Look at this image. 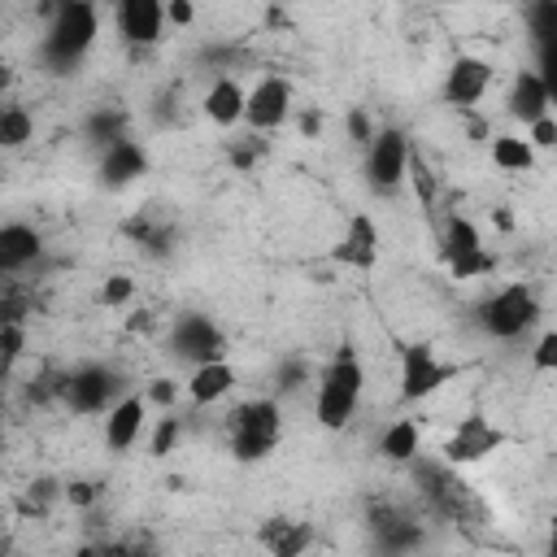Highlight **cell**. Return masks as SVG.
Wrapping results in <instances>:
<instances>
[{"instance_id": "obj_1", "label": "cell", "mask_w": 557, "mask_h": 557, "mask_svg": "<svg viewBox=\"0 0 557 557\" xmlns=\"http://www.w3.org/2000/svg\"><path fill=\"white\" fill-rule=\"evenodd\" d=\"M361 392H366V370L357 361L352 348H339L331 357V366L318 374V396H313V418L326 426V431H344L361 405Z\"/></svg>"}, {"instance_id": "obj_2", "label": "cell", "mask_w": 557, "mask_h": 557, "mask_svg": "<svg viewBox=\"0 0 557 557\" xmlns=\"http://www.w3.org/2000/svg\"><path fill=\"white\" fill-rule=\"evenodd\" d=\"M413 483L422 487V500H426L444 522L470 527V522L483 518V505H479L474 492L453 474V461H422V457H413Z\"/></svg>"}, {"instance_id": "obj_3", "label": "cell", "mask_w": 557, "mask_h": 557, "mask_svg": "<svg viewBox=\"0 0 557 557\" xmlns=\"http://www.w3.org/2000/svg\"><path fill=\"white\" fill-rule=\"evenodd\" d=\"M96 30H100V22H96L91 0H61V9L48 22V35H44V61L52 70H70L96 44Z\"/></svg>"}, {"instance_id": "obj_4", "label": "cell", "mask_w": 557, "mask_h": 557, "mask_svg": "<svg viewBox=\"0 0 557 557\" xmlns=\"http://www.w3.org/2000/svg\"><path fill=\"white\" fill-rule=\"evenodd\" d=\"M226 431L235 461H265L283 440V413L274 400H244L231 409Z\"/></svg>"}, {"instance_id": "obj_5", "label": "cell", "mask_w": 557, "mask_h": 557, "mask_svg": "<svg viewBox=\"0 0 557 557\" xmlns=\"http://www.w3.org/2000/svg\"><path fill=\"white\" fill-rule=\"evenodd\" d=\"M535 318H540V300L527 283H509L479 305V326L492 339H518L522 331L535 326Z\"/></svg>"}, {"instance_id": "obj_6", "label": "cell", "mask_w": 557, "mask_h": 557, "mask_svg": "<svg viewBox=\"0 0 557 557\" xmlns=\"http://www.w3.org/2000/svg\"><path fill=\"white\" fill-rule=\"evenodd\" d=\"M409 157H413V148H409L405 131H396V126L374 131V139L366 148V183L379 196H392L409 178Z\"/></svg>"}, {"instance_id": "obj_7", "label": "cell", "mask_w": 557, "mask_h": 557, "mask_svg": "<svg viewBox=\"0 0 557 557\" xmlns=\"http://www.w3.org/2000/svg\"><path fill=\"white\" fill-rule=\"evenodd\" d=\"M444 257H448V270L453 278H479V274H492V252L483 248V235L470 218L453 213L448 226H444Z\"/></svg>"}, {"instance_id": "obj_8", "label": "cell", "mask_w": 557, "mask_h": 557, "mask_svg": "<svg viewBox=\"0 0 557 557\" xmlns=\"http://www.w3.org/2000/svg\"><path fill=\"white\" fill-rule=\"evenodd\" d=\"M453 374H457V366L440 361L426 344H409V348L400 352V400H405V405L426 400V396H435Z\"/></svg>"}, {"instance_id": "obj_9", "label": "cell", "mask_w": 557, "mask_h": 557, "mask_svg": "<svg viewBox=\"0 0 557 557\" xmlns=\"http://www.w3.org/2000/svg\"><path fill=\"white\" fill-rule=\"evenodd\" d=\"M505 431L496 426V422H487L483 413H466L457 426H453V435L444 440V461H453V466H470V461H483V457H492L496 448H505Z\"/></svg>"}, {"instance_id": "obj_10", "label": "cell", "mask_w": 557, "mask_h": 557, "mask_svg": "<svg viewBox=\"0 0 557 557\" xmlns=\"http://www.w3.org/2000/svg\"><path fill=\"white\" fill-rule=\"evenodd\" d=\"M287 113H292V83L278 74H265L244 100V126L252 131H278Z\"/></svg>"}, {"instance_id": "obj_11", "label": "cell", "mask_w": 557, "mask_h": 557, "mask_svg": "<svg viewBox=\"0 0 557 557\" xmlns=\"http://www.w3.org/2000/svg\"><path fill=\"white\" fill-rule=\"evenodd\" d=\"M492 87V65L483 57H453L444 74V100L453 109H474Z\"/></svg>"}, {"instance_id": "obj_12", "label": "cell", "mask_w": 557, "mask_h": 557, "mask_svg": "<svg viewBox=\"0 0 557 557\" xmlns=\"http://www.w3.org/2000/svg\"><path fill=\"white\" fill-rule=\"evenodd\" d=\"M331 261H339L348 270H374V261H379V226H374L370 213H352L348 218L339 244L331 248Z\"/></svg>"}, {"instance_id": "obj_13", "label": "cell", "mask_w": 557, "mask_h": 557, "mask_svg": "<svg viewBox=\"0 0 557 557\" xmlns=\"http://www.w3.org/2000/svg\"><path fill=\"white\" fill-rule=\"evenodd\" d=\"M165 26V0H117V30L126 44H157Z\"/></svg>"}, {"instance_id": "obj_14", "label": "cell", "mask_w": 557, "mask_h": 557, "mask_svg": "<svg viewBox=\"0 0 557 557\" xmlns=\"http://www.w3.org/2000/svg\"><path fill=\"white\" fill-rule=\"evenodd\" d=\"M113 387H117V379H113L109 370H100V366H87V370H74V374H65V383H61V396L70 400V409H78V413H96V409H104V400L113 396Z\"/></svg>"}, {"instance_id": "obj_15", "label": "cell", "mask_w": 557, "mask_h": 557, "mask_svg": "<svg viewBox=\"0 0 557 557\" xmlns=\"http://www.w3.org/2000/svg\"><path fill=\"white\" fill-rule=\"evenodd\" d=\"M174 348H178V357H191L196 366L226 352L218 326H213L209 318H200V313H183V318H178V326H174Z\"/></svg>"}, {"instance_id": "obj_16", "label": "cell", "mask_w": 557, "mask_h": 557, "mask_svg": "<svg viewBox=\"0 0 557 557\" xmlns=\"http://www.w3.org/2000/svg\"><path fill=\"white\" fill-rule=\"evenodd\" d=\"M144 422H148V396H122V400L109 405V413H104V444H109L113 453H126V448L139 440Z\"/></svg>"}, {"instance_id": "obj_17", "label": "cell", "mask_w": 557, "mask_h": 557, "mask_svg": "<svg viewBox=\"0 0 557 557\" xmlns=\"http://www.w3.org/2000/svg\"><path fill=\"white\" fill-rule=\"evenodd\" d=\"M257 540L274 557H300L305 548H313V527L309 522H296V518H265L257 527Z\"/></svg>"}, {"instance_id": "obj_18", "label": "cell", "mask_w": 557, "mask_h": 557, "mask_svg": "<svg viewBox=\"0 0 557 557\" xmlns=\"http://www.w3.org/2000/svg\"><path fill=\"white\" fill-rule=\"evenodd\" d=\"M548 109H553V100H548L544 78H540L535 70H522V74L513 78V87H509V113H513L522 126H531V122H540Z\"/></svg>"}, {"instance_id": "obj_19", "label": "cell", "mask_w": 557, "mask_h": 557, "mask_svg": "<svg viewBox=\"0 0 557 557\" xmlns=\"http://www.w3.org/2000/svg\"><path fill=\"white\" fill-rule=\"evenodd\" d=\"M231 387H235V366H231L226 357L200 361V366L191 370V379H187V396H191L196 405H213V400H222Z\"/></svg>"}, {"instance_id": "obj_20", "label": "cell", "mask_w": 557, "mask_h": 557, "mask_svg": "<svg viewBox=\"0 0 557 557\" xmlns=\"http://www.w3.org/2000/svg\"><path fill=\"white\" fill-rule=\"evenodd\" d=\"M39 248H44V244H39L35 226H26V222H9V226H0V270H4V274L30 265V261L39 257Z\"/></svg>"}, {"instance_id": "obj_21", "label": "cell", "mask_w": 557, "mask_h": 557, "mask_svg": "<svg viewBox=\"0 0 557 557\" xmlns=\"http://www.w3.org/2000/svg\"><path fill=\"white\" fill-rule=\"evenodd\" d=\"M244 100H248V91L235 78H218L205 91V117L213 126H235V122H244Z\"/></svg>"}, {"instance_id": "obj_22", "label": "cell", "mask_w": 557, "mask_h": 557, "mask_svg": "<svg viewBox=\"0 0 557 557\" xmlns=\"http://www.w3.org/2000/svg\"><path fill=\"white\" fill-rule=\"evenodd\" d=\"M144 165H148L144 148H139V144H131V139H117V144H109V148H104L100 178H104L109 187H122V183H131L135 174H144Z\"/></svg>"}, {"instance_id": "obj_23", "label": "cell", "mask_w": 557, "mask_h": 557, "mask_svg": "<svg viewBox=\"0 0 557 557\" xmlns=\"http://www.w3.org/2000/svg\"><path fill=\"white\" fill-rule=\"evenodd\" d=\"M418 444H422V431H418V422H413V418H396V422L383 431V440H379V453H383L387 461L405 466V461H413V457H418Z\"/></svg>"}, {"instance_id": "obj_24", "label": "cell", "mask_w": 557, "mask_h": 557, "mask_svg": "<svg viewBox=\"0 0 557 557\" xmlns=\"http://www.w3.org/2000/svg\"><path fill=\"white\" fill-rule=\"evenodd\" d=\"M492 161H496V170L522 174V170L535 165V144L522 139V135H496V139H492Z\"/></svg>"}, {"instance_id": "obj_25", "label": "cell", "mask_w": 557, "mask_h": 557, "mask_svg": "<svg viewBox=\"0 0 557 557\" xmlns=\"http://www.w3.org/2000/svg\"><path fill=\"white\" fill-rule=\"evenodd\" d=\"M30 135H35V117H30L22 104H9V109L0 113V144H4V148H22Z\"/></svg>"}, {"instance_id": "obj_26", "label": "cell", "mask_w": 557, "mask_h": 557, "mask_svg": "<svg viewBox=\"0 0 557 557\" xmlns=\"http://www.w3.org/2000/svg\"><path fill=\"white\" fill-rule=\"evenodd\" d=\"M527 30H531L535 48L557 39V0H531L527 4Z\"/></svg>"}, {"instance_id": "obj_27", "label": "cell", "mask_w": 557, "mask_h": 557, "mask_svg": "<svg viewBox=\"0 0 557 557\" xmlns=\"http://www.w3.org/2000/svg\"><path fill=\"white\" fill-rule=\"evenodd\" d=\"M178 435H183V418H178V413L157 418V431H152V457H170L174 444H178Z\"/></svg>"}, {"instance_id": "obj_28", "label": "cell", "mask_w": 557, "mask_h": 557, "mask_svg": "<svg viewBox=\"0 0 557 557\" xmlns=\"http://www.w3.org/2000/svg\"><path fill=\"white\" fill-rule=\"evenodd\" d=\"M531 370L540 374H557V331H544L531 348Z\"/></svg>"}, {"instance_id": "obj_29", "label": "cell", "mask_w": 557, "mask_h": 557, "mask_svg": "<svg viewBox=\"0 0 557 557\" xmlns=\"http://www.w3.org/2000/svg\"><path fill=\"white\" fill-rule=\"evenodd\" d=\"M409 183H413V191L422 196V205L431 209V200H435V174H431V165H426L418 152L409 157Z\"/></svg>"}, {"instance_id": "obj_30", "label": "cell", "mask_w": 557, "mask_h": 557, "mask_svg": "<svg viewBox=\"0 0 557 557\" xmlns=\"http://www.w3.org/2000/svg\"><path fill=\"white\" fill-rule=\"evenodd\" d=\"M535 52H540V70H535V74L544 78V87H548V100L557 104V39L540 44Z\"/></svg>"}, {"instance_id": "obj_31", "label": "cell", "mask_w": 557, "mask_h": 557, "mask_svg": "<svg viewBox=\"0 0 557 557\" xmlns=\"http://www.w3.org/2000/svg\"><path fill=\"white\" fill-rule=\"evenodd\" d=\"M131 296H135L131 274H109V278H104V287H100V305H126Z\"/></svg>"}, {"instance_id": "obj_32", "label": "cell", "mask_w": 557, "mask_h": 557, "mask_svg": "<svg viewBox=\"0 0 557 557\" xmlns=\"http://www.w3.org/2000/svg\"><path fill=\"white\" fill-rule=\"evenodd\" d=\"M22 348H26V331H22V322H4V326H0V352H4V366H13V361L22 357Z\"/></svg>"}, {"instance_id": "obj_33", "label": "cell", "mask_w": 557, "mask_h": 557, "mask_svg": "<svg viewBox=\"0 0 557 557\" xmlns=\"http://www.w3.org/2000/svg\"><path fill=\"white\" fill-rule=\"evenodd\" d=\"M527 139H531L535 148H557V117L544 113L540 122H531V126H527Z\"/></svg>"}, {"instance_id": "obj_34", "label": "cell", "mask_w": 557, "mask_h": 557, "mask_svg": "<svg viewBox=\"0 0 557 557\" xmlns=\"http://www.w3.org/2000/svg\"><path fill=\"white\" fill-rule=\"evenodd\" d=\"M65 500H70V505H83V509H87V505L96 500V487H91L87 479H70V483H65Z\"/></svg>"}, {"instance_id": "obj_35", "label": "cell", "mask_w": 557, "mask_h": 557, "mask_svg": "<svg viewBox=\"0 0 557 557\" xmlns=\"http://www.w3.org/2000/svg\"><path fill=\"white\" fill-rule=\"evenodd\" d=\"M191 17H196L191 0H165V22H174V26H191Z\"/></svg>"}, {"instance_id": "obj_36", "label": "cell", "mask_w": 557, "mask_h": 557, "mask_svg": "<svg viewBox=\"0 0 557 557\" xmlns=\"http://www.w3.org/2000/svg\"><path fill=\"white\" fill-rule=\"evenodd\" d=\"M174 396H178V387H174V379H152V387H148V400H157V405H174Z\"/></svg>"}, {"instance_id": "obj_37", "label": "cell", "mask_w": 557, "mask_h": 557, "mask_svg": "<svg viewBox=\"0 0 557 557\" xmlns=\"http://www.w3.org/2000/svg\"><path fill=\"white\" fill-rule=\"evenodd\" d=\"M322 131V113L318 109H305L300 113V135H318Z\"/></svg>"}, {"instance_id": "obj_38", "label": "cell", "mask_w": 557, "mask_h": 557, "mask_svg": "<svg viewBox=\"0 0 557 557\" xmlns=\"http://www.w3.org/2000/svg\"><path fill=\"white\" fill-rule=\"evenodd\" d=\"M548 553H557V518H553V527H548Z\"/></svg>"}]
</instances>
